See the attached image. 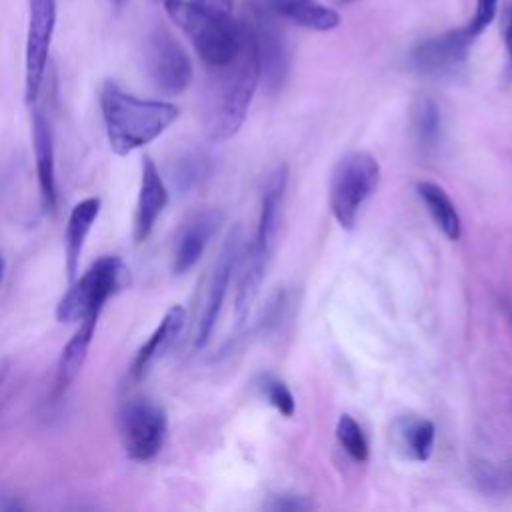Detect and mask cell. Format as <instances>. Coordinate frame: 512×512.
I'll use <instances>...</instances> for the list:
<instances>
[{"label":"cell","mask_w":512,"mask_h":512,"mask_svg":"<svg viewBox=\"0 0 512 512\" xmlns=\"http://www.w3.org/2000/svg\"><path fill=\"white\" fill-rule=\"evenodd\" d=\"M242 24L244 38L234 60L220 68H212L204 104V132L212 142H224L240 130L260 84L254 38L246 18Z\"/></svg>","instance_id":"1"},{"label":"cell","mask_w":512,"mask_h":512,"mask_svg":"<svg viewBox=\"0 0 512 512\" xmlns=\"http://www.w3.org/2000/svg\"><path fill=\"white\" fill-rule=\"evenodd\" d=\"M100 110L108 144L118 156L156 140L180 114L176 104L138 98L112 80H106L100 88Z\"/></svg>","instance_id":"2"},{"label":"cell","mask_w":512,"mask_h":512,"mask_svg":"<svg viewBox=\"0 0 512 512\" xmlns=\"http://www.w3.org/2000/svg\"><path fill=\"white\" fill-rule=\"evenodd\" d=\"M166 14L190 38L200 60L212 70L234 60L242 46L244 24L232 14H218L186 0H166Z\"/></svg>","instance_id":"3"},{"label":"cell","mask_w":512,"mask_h":512,"mask_svg":"<svg viewBox=\"0 0 512 512\" xmlns=\"http://www.w3.org/2000/svg\"><path fill=\"white\" fill-rule=\"evenodd\" d=\"M128 282V268L122 258L114 254L94 260L82 276L72 280V286L56 306L58 322H80L102 312L104 304L124 288Z\"/></svg>","instance_id":"4"},{"label":"cell","mask_w":512,"mask_h":512,"mask_svg":"<svg viewBox=\"0 0 512 512\" xmlns=\"http://www.w3.org/2000/svg\"><path fill=\"white\" fill-rule=\"evenodd\" d=\"M380 180V164L366 150L344 154L330 176L328 200L336 222L342 228H352L360 208L372 196Z\"/></svg>","instance_id":"5"},{"label":"cell","mask_w":512,"mask_h":512,"mask_svg":"<svg viewBox=\"0 0 512 512\" xmlns=\"http://www.w3.org/2000/svg\"><path fill=\"white\" fill-rule=\"evenodd\" d=\"M166 430L164 408L148 398H132L120 408V436L130 460H152L164 446Z\"/></svg>","instance_id":"6"},{"label":"cell","mask_w":512,"mask_h":512,"mask_svg":"<svg viewBox=\"0 0 512 512\" xmlns=\"http://www.w3.org/2000/svg\"><path fill=\"white\" fill-rule=\"evenodd\" d=\"M28 32L24 50V98L36 104L50 56L56 28V0H28Z\"/></svg>","instance_id":"7"},{"label":"cell","mask_w":512,"mask_h":512,"mask_svg":"<svg viewBox=\"0 0 512 512\" xmlns=\"http://www.w3.org/2000/svg\"><path fill=\"white\" fill-rule=\"evenodd\" d=\"M240 250H238V232H230L220 254L216 256L210 272L204 278V284L198 292L196 322H194V346L202 348L212 336L216 320L222 310V302L236 268Z\"/></svg>","instance_id":"8"},{"label":"cell","mask_w":512,"mask_h":512,"mask_svg":"<svg viewBox=\"0 0 512 512\" xmlns=\"http://www.w3.org/2000/svg\"><path fill=\"white\" fill-rule=\"evenodd\" d=\"M146 70L154 86L168 94H182L192 82V60L180 42L164 28H156L146 38Z\"/></svg>","instance_id":"9"},{"label":"cell","mask_w":512,"mask_h":512,"mask_svg":"<svg viewBox=\"0 0 512 512\" xmlns=\"http://www.w3.org/2000/svg\"><path fill=\"white\" fill-rule=\"evenodd\" d=\"M474 42L466 26L420 40L408 54V66L424 78H446L456 74Z\"/></svg>","instance_id":"10"},{"label":"cell","mask_w":512,"mask_h":512,"mask_svg":"<svg viewBox=\"0 0 512 512\" xmlns=\"http://www.w3.org/2000/svg\"><path fill=\"white\" fill-rule=\"evenodd\" d=\"M276 20H278L276 16L268 14L256 4H252L250 18H246L254 38V48H256L258 68H260V82L270 94L282 88L288 72V48L280 28L276 26Z\"/></svg>","instance_id":"11"},{"label":"cell","mask_w":512,"mask_h":512,"mask_svg":"<svg viewBox=\"0 0 512 512\" xmlns=\"http://www.w3.org/2000/svg\"><path fill=\"white\" fill-rule=\"evenodd\" d=\"M224 220V214L218 208H204L192 214L180 228L174 254H172V270L174 274L190 272L200 256L204 254L210 238L216 234Z\"/></svg>","instance_id":"12"},{"label":"cell","mask_w":512,"mask_h":512,"mask_svg":"<svg viewBox=\"0 0 512 512\" xmlns=\"http://www.w3.org/2000/svg\"><path fill=\"white\" fill-rule=\"evenodd\" d=\"M168 204V188L156 168L154 160L146 156L142 160V174H140V190L136 200L134 212V240L140 244L144 242L152 230L160 214Z\"/></svg>","instance_id":"13"},{"label":"cell","mask_w":512,"mask_h":512,"mask_svg":"<svg viewBox=\"0 0 512 512\" xmlns=\"http://www.w3.org/2000/svg\"><path fill=\"white\" fill-rule=\"evenodd\" d=\"M288 184V166L278 164L266 178L262 202H260V216H258V228L252 246L264 254L266 258L272 256L276 234L280 228V216H282V202L284 192Z\"/></svg>","instance_id":"14"},{"label":"cell","mask_w":512,"mask_h":512,"mask_svg":"<svg viewBox=\"0 0 512 512\" xmlns=\"http://www.w3.org/2000/svg\"><path fill=\"white\" fill-rule=\"evenodd\" d=\"M32 146L36 160V176L40 198L46 210L54 212L58 204V188H56V162H54V136L50 120L42 110L34 108L32 112Z\"/></svg>","instance_id":"15"},{"label":"cell","mask_w":512,"mask_h":512,"mask_svg":"<svg viewBox=\"0 0 512 512\" xmlns=\"http://www.w3.org/2000/svg\"><path fill=\"white\" fill-rule=\"evenodd\" d=\"M98 318H100V314L80 320L76 332L64 344V348L58 356V362H56V372H54V382H52V398L54 400H60L66 394V390L72 386L76 376L80 374V370L88 358L90 344L96 334Z\"/></svg>","instance_id":"16"},{"label":"cell","mask_w":512,"mask_h":512,"mask_svg":"<svg viewBox=\"0 0 512 512\" xmlns=\"http://www.w3.org/2000/svg\"><path fill=\"white\" fill-rule=\"evenodd\" d=\"M186 324V310L178 304L166 310L160 324L154 328V332L148 336V340L138 348L132 364H130V378L142 380L150 372V368L170 350V346L180 336L182 328Z\"/></svg>","instance_id":"17"},{"label":"cell","mask_w":512,"mask_h":512,"mask_svg":"<svg viewBox=\"0 0 512 512\" xmlns=\"http://www.w3.org/2000/svg\"><path fill=\"white\" fill-rule=\"evenodd\" d=\"M252 4L278 20H286L316 32H328L340 24L338 12L320 4L318 0H252Z\"/></svg>","instance_id":"18"},{"label":"cell","mask_w":512,"mask_h":512,"mask_svg":"<svg viewBox=\"0 0 512 512\" xmlns=\"http://www.w3.org/2000/svg\"><path fill=\"white\" fill-rule=\"evenodd\" d=\"M98 214H100V198L90 196V198H84L78 204H74V208L68 216L66 230H64V268H66V276L70 282L78 274L80 256H82L86 238H88Z\"/></svg>","instance_id":"19"},{"label":"cell","mask_w":512,"mask_h":512,"mask_svg":"<svg viewBox=\"0 0 512 512\" xmlns=\"http://www.w3.org/2000/svg\"><path fill=\"white\" fill-rule=\"evenodd\" d=\"M268 260L264 254H260L252 244L246 248L244 254L238 256L236 266L240 268L238 272V282H236V296H234V316H236V326H244L250 314V308L258 296L260 284L266 274Z\"/></svg>","instance_id":"20"},{"label":"cell","mask_w":512,"mask_h":512,"mask_svg":"<svg viewBox=\"0 0 512 512\" xmlns=\"http://www.w3.org/2000/svg\"><path fill=\"white\" fill-rule=\"evenodd\" d=\"M416 192L422 198V202L426 204L436 226L446 234V238L458 240L460 232H462L460 214H458L454 202L450 200V196L446 194V190L434 182H418Z\"/></svg>","instance_id":"21"},{"label":"cell","mask_w":512,"mask_h":512,"mask_svg":"<svg viewBox=\"0 0 512 512\" xmlns=\"http://www.w3.org/2000/svg\"><path fill=\"white\" fill-rule=\"evenodd\" d=\"M398 438L406 456L418 462H426L434 448L436 428L426 418H404L398 422Z\"/></svg>","instance_id":"22"},{"label":"cell","mask_w":512,"mask_h":512,"mask_svg":"<svg viewBox=\"0 0 512 512\" xmlns=\"http://www.w3.org/2000/svg\"><path fill=\"white\" fill-rule=\"evenodd\" d=\"M412 130H414L416 144L424 154L436 150L440 142V132H442V116H440L438 104L432 98H424L416 104Z\"/></svg>","instance_id":"23"},{"label":"cell","mask_w":512,"mask_h":512,"mask_svg":"<svg viewBox=\"0 0 512 512\" xmlns=\"http://www.w3.org/2000/svg\"><path fill=\"white\" fill-rule=\"evenodd\" d=\"M212 172V162L208 156L200 152H186L182 154L172 168V182L174 186L186 194L200 186Z\"/></svg>","instance_id":"24"},{"label":"cell","mask_w":512,"mask_h":512,"mask_svg":"<svg viewBox=\"0 0 512 512\" xmlns=\"http://www.w3.org/2000/svg\"><path fill=\"white\" fill-rule=\"evenodd\" d=\"M336 438L352 460H356V462H366L368 460L366 436H364L360 424L350 414H342L338 418Z\"/></svg>","instance_id":"25"},{"label":"cell","mask_w":512,"mask_h":512,"mask_svg":"<svg viewBox=\"0 0 512 512\" xmlns=\"http://www.w3.org/2000/svg\"><path fill=\"white\" fill-rule=\"evenodd\" d=\"M262 390H264L268 402H270L282 416H292V414H294V408H296L294 396H292V392L288 390V386H286L282 380L264 378Z\"/></svg>","instance_id":"26"},{"label":"cell","mask_w":512,"mask_h":512,"mask_svg":"<svg viewBox=\"0 0 512 512\" xmlns=\"http://www.w3.org/2000/svg\"><path fill=\"white\" fill-rule=\"evenodd\" d=\"M498 12V0H476V8L474 14L470 18V22L466 24L468 32L476 38L480 36L496 18Z\"/></svg>","instance_id":"27"},{"label":"cell","mask_w":512,"mask_h":512,"mask_svg":"<svg viewBox=\"0 0 512 512\" xmlns=\"http://www.w3.org/2000/svg\"><path fill=\"white\" fill-rule=\"evenodd\" d=\"M268 508L294 512V510H308V508H312V502L304 500L302 496H274V500L268 504Z\"/></svg>","instance_id":"28"},{"label":"cell","mask_w":512,"mask_h":512,"mask_svg":"<svg viewBox=\"0 0 512 512\" xmlns=\"http://www.w3.org/2000/svg\"><path fill=\"white\" fill-rule=\"evenodd\" d=\"M502 40H504L508 58L512 62V2L504 8V14H502Z\"/></svg>","instance_id":"29"},{"label":"cell","mask_w":512,"mask_h":512,"mask_svg":"<svg viewBox=\"0 0 512 512\" xmlns=\"http://www.w3.org/2000/svg\"><path fill=\"white\" fill-rule=\"evenodd\" d=\"M190 2L198 4L204 10L218 12V14H232V10H234V0H190Z\"/></svg>","instance_id":"30"},{"label":"cell","mask_w":512,"mask_h":512,"mask_svg":"<svg viewBox=\"0 0 512 512\" xmlns=\"http://www.w3.org/2000/svg\"><path fill=\"white\" fill-rule=\"evenodd\" d=\"M8 372H10V360L8 358H0V386L4 384Z\"/></svg>","instance_id":"31"},{"label":"cell","mask_w":512,"mask_h":512,"mask_svg":"<svg viewBox=\"0 0 512 512\" xmlns=\"http://www.w3.org/2000/svg\"><path fill=\"white\" fill-rule=\"evenodd\" d=\"M110 2H112L116 8H122V6L126 4V0H110Z\"/></svg>","instance_id":"32"},{"label":"cell","mask_w":512,"mask_h":512,"mask_svg":"<svg viewBox=\"0 0 512 512\" xmlns=\"http://www.w3.org/2000/svg\"><path fill=\"white\" fill-rule=\"evenodd\" d=\"M2 278H4V260L0 256V284H2Z\"/></svg>","instance_id":"33"},{"label":"cell","mask_w":512,"mask_h":512,"mask_svg":"<svg viewBox=\"0 0 512 512\" xmlns=\"http://www.w3.org/2000/svg\"><path fill=\"white\" fill-rule=\"evenodd\" d=\"M342 2H346V4H348V2H356V0H342Z\"/></svg>","instance_id":"34"},{"label":"cell","mask_w":512,"mask_h":512,"mask_svg":"<svg viewBox=\"0 0 512 512\" xmlns=\"http://www.w3.org/2000/svg\"><path fill=\"white\" fill-rule=\"evenodd\" d=\"M158 2H162V4H164V2H166V0H158Z\"/></svg>","instance_id":"35"}]
</instances>
